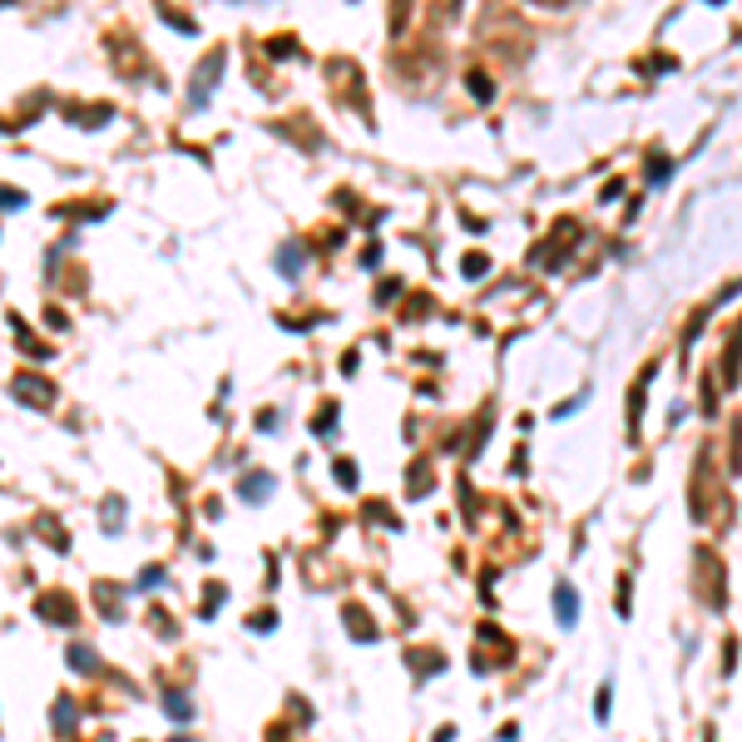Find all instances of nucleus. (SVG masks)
I'll return each instance as SVG.
<instances>
[{
	"label": "nucleus",
	"mask_w": 742,
	"mask_h": 742,
	"mask_svg": "<svg viewBox=\"0 0 742 742\" xmlns=\"http://www.w3.org/2000/svg\"><path fill=\"white\" fill-rule=\"evenodd\" d=\"M544 5H560V0H544Z\"/></svg>",
	"instance_id": "f03ea898"
},
{
	"label": "nucleus",
	"mask_w": 742,
	"mask_h": 742,
	"mask_svg": "<svg viewBox=\"0 0 742 742\" xmlns=\"http://www.w3.org/2000/svg\"><path fill=\"white\" fill-rule=\"evenodd\" d=\"M560 619L564 624H574V594L569 589H560Z\"/></svg>",
	"instance_id": "f257e3e1"
}]
</instances>
